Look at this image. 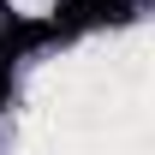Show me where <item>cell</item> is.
Wrapping results in <instances>:
<instances>
[{"mask_svg":"<svg viewBox=\"0 0 155 155\" xmlns=\"http://www.w3.org/2000/svg\"><path fill=\"white\" fill-rule=\"evenodd\" d=\"M131 12V0H66L54 18V36H72V30H84V24H119Z\"/></svg>","mask_w":155,"mask_h":155,"instance_id":"cell-1","label":"cell"},{"mask_svg":"<svg viewBox=\"0 0 155 155\" xmlns=\"http://www.w3.org/2000/svg\"><path fill=\"white\" fill-rule=\"evenodd\" d=\"M6 96H12V60H0V107H6Z\"/></svg>","mask_w":155,"mask_h":155,"instance_id":"cell-2","label":"cell"}]
</instances>
